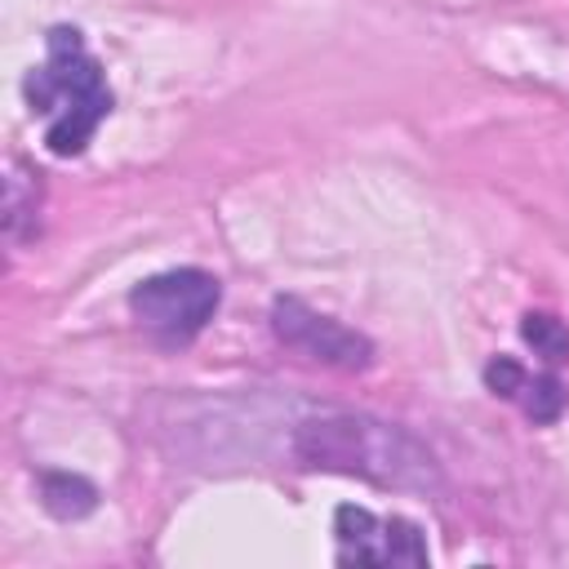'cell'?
I'll return each instance as SVG.
<instances>
[{
    "mask_svg": "<svg viewBox=\"0 0 569 569\" xmlns=\"http://www.w3.org/2000/svg\"><path fill=\"white\" fill-rule=\"evenodd\" d=\"M22 93L31 111L44 116V147L53 156H80L111 116L107 76L76 27H53L44 36V62L27 71Z\"/></svg>",
    "mask_w": 569,
    "mask_h": 569,
    "instance_id": "cell-2",
    "label": "cell"
},
{
    "mask_svg": "<svg viewBox=\"0 0 569 569\" xmlns=\"http://www.w3.org/2000/svg\"><path fill=\"white\" fill-rule=\"evenodd\" d=\"M293 458L307 471H338V476H360L382 489H405V493H431L440 489V462L431 449L409 436L396 422H382L373 413H351V409H329L293 431Z\"/></svg>",
    "mask_w": 569,
    "mask_h": 569,
    "instance_id": "cell-1",
    "label": "cell"
},
{
    "mask_svg": "<svg viewBox=\"0 0 569 569\" xmlns=\"http://www.w3.org/2000/svg\"><path fill=\"white\" fill-rule=\"evenodd\" d=\"M485 387L493 391V396H502V400H511L529 422H556L560 413H565V400H569V391H565V382L547 369V373H529L520 360H511V356H493L489 365H485Z\"/></svg>",
    "mask_w": 569,
    "mask_h": 569,
    "instance_id": "cell-6",
    "label": "cell"
},
{
    "mask_svg": "<svg viewBox=\"0 0 569 569\" xmlns=\"http://www.w3.org/2000/svg\"><path fill=\"white\" fill-rule=\"evenodd\" d=\"M520 333H525V342H529L551 369L569 360V325H565L560 316H551V311H525Z\"/></svg>",
    "mask_w": 569,
    "mask_h": 569,
    "instance_id": "cell-8",
    "label": "cell"
},
{
    "mask_svg": "<svg viewBox=\"0 0 569 569\" xmlns=\"http://www.w3.org/2000/svg\"><path fill=\"white\" fill-rule=\"evenodd\" d=\"M271 329L284 347L302 351L316 365L342 369V373H360L373 365V342L356 329H347L342 320L307 307L302 298H276L271 302Z\"/></svg>",
    "mask_w": 569,
    "mask_h": 569,
    "instance_id": "cell-4",
    "label": "cell"
},
{
    "mask_svg": "<svg viewBox=\"0 0 569 569\" xmlns=\"http://www.w3.org/2000/svg\"><path fill=\"white\" fill-rule=\"evenodd\" d=\"M36 209H40V173H27V169H13V178H9V204H4V227H9V236L13 240H22L27 236V227H22V218H36Z\"/></svg>",
    "mask_w": 569,
    "mask_h": 569,
    "instance_id": "cell-9",
    "label": "cell"
},
{
    "mask_svg": "<svg viewBox=\"0 0 569 569\" xmlns=\"http://www.w3.org/2000/svg\"><path fill=\"white\" fill-rule=\"evenodd\" d=\"M218 302H222V284L200 267H173V271L147 276L129 293V311L164 347L191 342L213 320Z\"/></svg>",
    "mask_w": 569,
    "mask_h": 569,
    "instance_id": "cell-3",
    "label": "cell"
},
{
    "mask_svg": "<svg viewBox=\"0 0 569 569\" xmlns=\"http://www.w3.org/2000/svg\"><path fill=\"white\" fill-rule=\"evenodd\" d=\"M40 502L58 516V520H80L98 507V489L84 476L71 471H44L40 476Z\"/></svg>",
    "mask_w": 569,
    "mask_h": 569,
    "instance_id": "cell-7",
    "label": "cell"
},
{
    "mask_svg": "<svg viewBox=\"0 0 569 569\" xmlns=\"http://www.w3.org/2000/svg\"><path fill=\"white\" fill-rule=\"evenodd\" d=\"M333 538H338V560L342 565H409V569H422L431 560L413 520L373 516V511L351 507V502L333 511Z\"/></svg>",
    "mask_w": 569,
    "mask_h": 569,
    "instance_id": "cell-5",
    "label": "cell"
}]
</instances>
